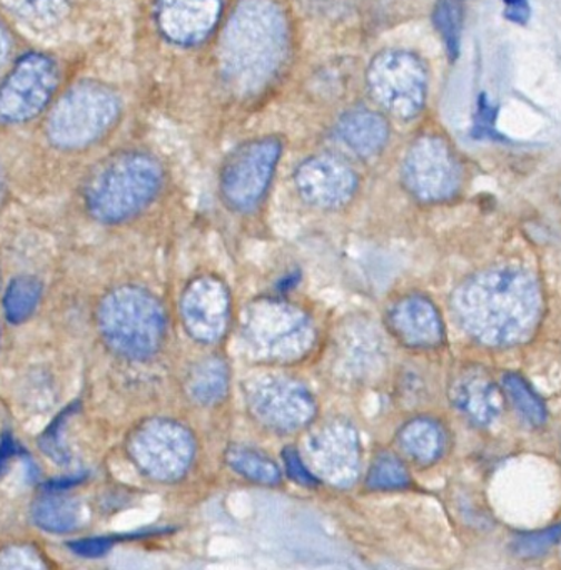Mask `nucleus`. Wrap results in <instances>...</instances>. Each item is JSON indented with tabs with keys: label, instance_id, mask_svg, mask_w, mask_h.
I'll return each mask as SVG.
<instances>
[{
	"label": "nucleus",
	"instance_id": "f03ea898",
	"mask_svg": "<svg viewBox=\"0 0 561 570\" xmlns=\"http://www.w3.org/2000/svg\"><path fill=\"white\" fill-rule=\"evenodd\" d=\"M289 22L274 0H243L227 21L219 65L227 88L240 98L266 91L289 55Z\"/></svg>",
	"mask_w": 561,
	"mask_h": 570
},
{
	"label": "nucleus",
	"instance_id": "473e14b6",
	"mask_svg": "<svg viewBox=\"0 0 561 570\" xmlns=\"http://www.w3.org/2000/svg\"><path fill=\"white\" fill-rule=\"evenodd\" d=\"M110 543L106 539H86L80 542H73L70 549L77 553V556L83 557H99L104 552H107Z\"/></svg>",
	"mask_w": 561,
	"mask_h": 570
},
{
	"label": "nucleus",
	"instance_id": "e433bc0d",
	"mask_svg": "<svg viewBox=\"0 0 561 570\" xmlns=\"http://www.w3.org/2000/svg\"><path fill=\"white\" fill-rule=\"evenodd\" d=\"M7 198V178L6 173H3L2 166H0V206L3 205Z\"/></svg>",
	"mask_w": 561,
	"mask_h": 570
},
{
	"label": "nucleus",
	"instance_id": "5701e85b",
	"mask_svg": "<svg viewBox=\"0 0 561 570\" xmlns=\"http://www.w3.org/2000/svg\"><path fill=\"white\" fill-rule=\"evenodd\" d=\"M226 463L234 473L257 485H277L283 476L279 465L267 453L240 443L227 446Z\"/></svg>",
	"mask_w": 561,
	"mask_h": 570
},
{
	"label": "nucleus",
	"instance_id": "f3484780",
	"mask_svg": "<svg viewBox=\"0 0 561 570\" xmlns=\"http://www.w3.org/2000/svg\"><path fill=\"white\" fill-rule=\"evenodd\" d=\"M387 328L401 345L413 350L436 348L444 340V325L436 305L420 293L401 296L386 313Z\"/></svg>",
	"mask_w": 561,
	"mask_h": 570
},
{
	"label": "nucleus",
	"instance_id": "4c0bfd02",
	"mask_svg": "<svg viewBox=\"0 0 561 570\" xmlns=\"http://www.w3.org/2000/svg\"><path fill=\"white\" fill-rule=\"evenodd\" d=\"M0 286H2V272H0Z\"/></svg>",
	"mask_w": 561,
	"mask_h": 570
},
{
	"label": "nucleus",
	"instance_id": "6ab92c4d",
	"mask_svg": "<svg viewBox=\"0 0 561 570\" xmlns=\"http://www.w3.org/2000/svg\"><path fill=\"white\" fill-rule=\"evenodd\" d=\"M336 135L354 155L360 158H374L390 141V126L380 112L354 108L337 119Z\"/></svg>",
	"mask_w": 561,
	"mask_h": 570
},
{
	"label": "nucleus",
	"instance_id": "a211bd4d",
	"mask_svg": "<svg viewBox=\"0 0 561 570\" xmlns=\"http://www.w3.org/2000/svg\"><path fill=\"white\" fill-rule=\"evenodd\" d=\"M454 409L476 426H490L503 412V395L493 379L481 368H466L450 385Z\"/></svg>",
	"mask_w": 561,
	"mask_h": 570
},
{
	"label": "nucleus",
	"instance_id": "c85d7f7f",
	"mask_svg": "<svg viewBox=\"0 0 561 570\" xmlns=\"http://www.w3.org/2000/svg\"><path fill=\"white\" fill-rule=\"evenodd\" d=\"M560 540L561 523H557L537 532L518 533L511 542V552L520 559H538Z\"/></svg>",
	"mask_w": 561,
	"mask_h": 570
},
{
	"label": "nucleus",
	"instance_id": "7ed1b4c3",
	"mask_svg": "<svg viewBox=\"0 0 561 570\" xmlns=\"http://www.w3.org/2000/svg\"><path fill=\"white\" fill-rule=\"evenodd\" d=\"M163 181V166L154 156L120 153L87 179L83 205L96 222L119 225L142 213L159 195Z\"/></svg>",
	"mask_w": 561,
	"mask_h": 570
},
{
	"label": "nucleus",
	"instance_id": "393cba45",
	"mask_svg": "<svg viewBox=\"0 0 561 570\" xmlns=\"http://www.w3.org/2000/svg\"><path fill=\"white\" fill-rule=\"evenodd\" d=\"M410 485V470L394 453H380L367 470L366 487L376 492H394V490L407 489Z\"/></svg>",
	"mask_w": 561,
	"mask_h": 570
},
{
	"label": "nucleus",
	"instance_id": "20e7f679",
	"mask_svg": "<svg viewBox=\"0 0 561 570\" xmlns=\"http://www.w3.org/2000/svg\"><path fill=\"white\" fill-rule=\"evenodd\" d=\"M97 328L110 352L130 362L152 358L166 340V312L139 286L110 289L97 306Z\"/></svg>",
	"mask_w": 561,
	"mask_h": 570
},
{
	"label": "nucleus",
	"instance_id": "2f4dec72",
	"mask_svg": "<svg viewBox=\"0 0 561 570\" xmlns=\"http://www.w3.org/2000/svg\"><path fill=\"white\" fill-rule=\"evenodd\" d=\"M494 121H496V108L488 102L486 96L481 95L478 101L476 119H474V138H496Z\"/></svg>",
	"mask_w": 561,
	"mask_h": 570
},
{
	"label": "nucleus",
	"instance_id": "6e6552de",
	"mask_svg": "<svg viewBox=\"0 0 561 570\" xmlns=\"http://www.w3.org/2000/svg\"><path fill=\"white\" fill-rule=\"evenodd\" d=\"M366 82L371 98L393 118L411 121L423 111L427 72L414 52L404 49L377 52L367 66Z\"/></svg>",
	"mask_w": 561,
	"mask_h": 570
},
{
	"label": "nucleus",
	"instance_id": "f8f14e48",
	"mask_svg": "<svg viewBox=\"0 0 561 570\" xmlns=\"http://www.w3.org/2000/svg\"><path fill=\"white\" fill-rule=\"evenodd\" d=\"M301 455L319 482L347 489L360 476L363 446L350 422L327 420L309 433Z\"/></svg>",
	"mask_w": 561,
	"mask_h": 570
},
{
	"label": "nucleus",
	"instance_id": "423d86ee",
	"mask_svg": "<svg viewBox=\"0 0 561 570\" xmlns=\"http://www.w3.org/2000/svg\"><path fill=\"white\" fill-rule=\"evenodd\" d=\"M254 358L266 363H294L313 348L316 332L309 316L293 303L260 298L250 303L240 330Z\"/></svg>",
	"mask_w": 561,
	"mask_h": 570
},
{
	"label": "nucleus",
	"instance_id": "aec40b11",
	"mask_svg": "<svg viewBox=\"0 0 561 570\" xmlns=\"http://www.w3.org/2000/svg\"><path fill=\"white\" fill-rule=\"evenodd\" d=\"M401 452L417 465H433L446 450V433L436 420L417 416L397 432Z\"/></svg>",
	"mask_w": 561,
	"mask_h": 570
},
{
	"label": "nucleus",
	"instance_id": "9b49d317",
	"mask_svg": "<svg viewBox=\"0 0 561 570\" xmlns=\"http://www.w3.org/2000/svg\"><path fill=\"white\" fill-rule=\"evenodd\" d=\"M250 415L274 433H296L313 423L316 400L309 390L289 376L267 375L253 380L246 389Z\"/></svg>",
	"mask_w": 561,
	"mask_h": 570
},
{
	"label": "nucleus",
	"instance_id": "f704fd0d",
	"mask_svg": "<svg viewBox=\"0 0 561 570\" xmlns=\"http://www.w3.org/2000/svg\"><path fill=\"white\" fill-rule=\"evenodd\" d=\"M304 8L309 11L316 12V14H333V12L339 11L347 0H299Z\"/></svg>",
	"mask_w": 561,
	"mask_h": 570
},
{
	"label": "nucleus",
	"instance_id": "a878e982",
	"mask_svg": "<svg viewBox=\"0 0 561 570\" xmlns=\"http://www.w3.org/2000/svg\"><path fill=\"white\" fill-rule=\"evenodd\" d=\"M20 21L36 28H49L66 18L70 0H3Z\"/></svg>",
	"mask_w": 561,
	"mask_h": 570
},
{
	"label": "nucleus",
	"instance_id": "9d476101",
	"mask_svg": "<svg viewBox=\"0 0 561 570\" xmlns=\"http://www.w3.org/2000/svg\"><path fill=\"white\" fill-rule=\"evenodd\" d=\"M59 82V66L50 56H22L0 82V125L20 126L36 119L52 101Z\"/></svg>",
	"mask_w": 561,
	"mask_h": 570
},
{
	"label": "nucleus",
	"instance_id": "39448f33",
	"mask_svg": "<svg viewBox=\"0 0 561 570\" xmlns=\"http://www.w3.org/2000/svg\"><path fill=\"white\" fill-rule=\"evenodd\" d=\"M120 99L109 86L83 81L53 105L46 135L53 148L80 151L99 142L119 121Z\"/></svg>",
	"mask_w": 561,
	"mask_h": 570
},
{
	"label": "nucleus",
	"instance_id": "ddd939ff",
	"mask_svg": "<svg viewBox=\"0 0 561 570\" xmlns=\"http://www.w3.org/2000/svg\"><path fill=\"white\" fill-rule=\"evenodd\" d=\"M401 175L407 191L417 202L443 203L460 191V163L440 136L416 139L407 149Z\"/></svg>",
	"mask_w": 561,
	"mask_h": 570
},
{
	"label": "nucleus",
	"instance_id": "4be33fe9",
	"mask_svg": "<svg viewBox=\"0 0 561 570\" xmlns=\"http://www.w3.org/2000/svg\"><path fill=\"white\" fill-rule=\"evenodd\" d=\"M33 523L43 532H73L80 525V503L62 490H47L32 503Z\"/></svg>",
	"mask_w": 561,
	"mask_h": 570
},
{
	"label": "nucleus",
	"instance_id": "f257e3e1",
	"mask_svg": "<svg viewBox=\"0 0 561 570\" xmlns=\"http://www.w3.org/2000/svg\"><path fill=\"white\" fill-rule=\"evenodd\" d=\"M451 306L461 328L474 342L508 348L533 335L543 312V295L533 273L500 265L461 283Z\"/></svg>",
	"mask_w": 561,
	"mask_h": 570
},
{
	"label": "nucleus",
	"instance_id": "2eb2a0df",
	"mask_svg": "<svg viewBox=\"0 0 561 570\" xmlns=\"http://www.w3.org/2000/svg\"><path fill=\"white\" fill-rule=\"evenodd\" d=\"M297 195L317 209H339L354 198L357 175L343 158L316 155L304 159L293 175Z\"/></svg>",
	"mask_w": 561,
	"mask_h": 570
},
{
	"label": "nucleus",
	"instance_id": "1a4fd4ad",
	"mask_svg": "<svg viewBox=\"0 0 561 570\" xmlns=\"http://www.w3.org/2000/svg\"><path fill=\"white\" fill-rule=\"evenodd\" d=\"M283 156V142L276 136H263L234 149L219 175L224 205L237 213L256 209L266 196Z\"/></svg>",
	"mask_w": 561,
	"mask_h": 570
},
{
	"label": "nucleus",
	"instance_id": "72a5a7b5",
	"mask_svg": "<svg viewBox=\"0 0 561 570\" xmlns=\"http://www.w3.org/2000/svg\"><path fill=\"white\" fill-rule=\"evenodd\" d=\"M503 2L506 6V11H504L506 19L516 22V24H526L528 19H530L528 0H503Z\"/></svg>",
	"mask_w": 561,
	"mask_h": 570
},
{
	"label": "nucleus",
	"instance_id": "412c9836",
	"mask_svg": "<svg viewBox=\"0 0 561 570\" xmlns=\"http://www.w3.org/2000/svg\"><path fill=\"white\" fill-rule=\"evenodd\" d=\"M229 392V366L219 356L200 360L186 376V393L200 406L223 402Z\"/></svg>",
	"mask_w": 561,
	"mask_h": 570
},
{
	"label": "nucleus",
	"instance_id": "bb28decb",
	"mask_svg": "<svg viewBox=\"0 0 561 570\" xmlns=\"http://www.w3.org/2000/svg\"><path fill=\"white\" fill-rule=\"evenodd\" d=\"M503 389L516 412L530 425L541 426L547 422V406L523 376L516 375V373H506L503 376Z\"/></svg>",
	"mask_w": 561,
	"mask_h": 570
},
{
	"label": "nucleus",
	"instance_id": "cd10ccee",
	"mask_svg": "<svg viewBox=\"0 0 561 570\" xmlns=\"http://www.w3.org/2000/svg\"><path fill=\"white\" fill-rule=\"evenodd\" d=\"M461 14L463 12H461L457 0H437L433 12L434 26H436L451 59H456L460 55L461 22H463Z\"/></svg>",
	"mask_w": 561,
	"mask_h": 570
},
{
	"label": "nucleus",
	"instance_id": "c756f323",
	"mask_svg": "<svg viewBox=\"0 0 561 570\" xmlns=\"http://www.w3.org/2000/svg\"><path fill=\"white\" fill-rule=\"evenodd\" d=\"M42 553L30 546L7 547L0 552V569H43Z\"/></svg>",
	"mask_w": 561,
	"mask_h": 570
},
{
	"label": "nucleus",
	"instance_id": "c9c22d12",
	"mask_svg": "<svg viewBox=\"0 0 561 570\" xmlns=\"http://www.w3.org/2000/svg\"><path fill=\"white\" fill-rule=\"evenodd\" d=\"M10 48H12V42H10L9 31H7L6 26L0 22V68H2L7 59H9Z\"/></svg>",
	"mask_w": 561,
	"mask_h": 570
},
{
	"label": "nucleus",
	"instance_id": "4468645a",
	"mask_svg": "<svg viewBox=\"0 0 561 570\" xmlns=\"http://www.w3.org/2000/svg\"><path fill=\"white\" fill-rule=\"evenodd\" d=\"M180 322L194 342L213 345L226 335L230 323V293L216 276L194 278L180 296Z\"/></svg>",
	"mask_w": 561,
	"mask_h": 570
},
{
	"label": "nucleus",
	"instance_id": "dca6fc26",
	"mask_svg": "<svg viewBox=\"0 0 561 570\" xmlns=\"http://www.w3.org/2000/svg\"><path fill=\"white\" fill-rule=\"evenodd\" d=\"M220 11L223 0H157V28L167 41L189 48L209 38Z\"/></svg>",
	"mask_w": 561,
	"mask_h": 570
},
{
	"label": "nucleus",
	"instance_id": "0eeeda50",
	"mask_svg": "<svg viewBox=\"0 0 561 570\" xmlns=\"http://www.w3.org/2000/svg\"><path fill=\"white\" fill-rule=\"evenodd\" d=\"M126 452L132 465L149 480L174 483L183 479L196 459V440L183 423L147 419L127 436Z\"/></svg>",
	"mask_w": 561,
	"mask_h": 570
},
{
	"label": "nucleus",
	"instance_id": "7c9ffc66",
	"mask_svg": "<svg viewBox=\"0 0 561 570\" xmlns=\"http://www.w3.org/2000/svg\"><path fill=\"white\" fill-rule=\"evenodd\" d=\"M283 462L287 475H289L294 482L299 483V485L316 487L317 483H319V480L313 475L309 466L304 462L303 455H301L296 449H293V446H287V449L284 450Z\"/></svg>",
	"mask_w": 561,
	"mask_h": 570
},
{
	"label": "nucleus",
	"instance_id": "b1692460",
	"mask_svg": "<svg viewBox=\"0 0 561 570\" xmlns=\"http://www.w3.org/2000/svg\"><path fill=\"white\" fill-rule=\"evenodd\" d=\"M42 299V283L36 276H17L7 286L3 295V313L13 325L27 322L39 308Z\"/></svg>",
	"mask_w": 561,
	"mask_h": 570
}]
</instances>
